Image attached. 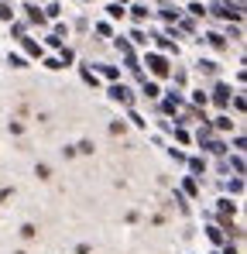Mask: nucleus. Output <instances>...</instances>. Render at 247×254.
<instances>
[{
  "label": "nucleus",
  "instance_id": "1",
  "mask_svg": "<svg viewBox=\"0 0 247 254\" xmlns=\"http://www.w3.org/2000/svg\"><path fill=\"white\" fill-rule=\"evenodd\" d=\"M110 96H114L117 103H130V100H134V96H130V89H127L124 83H114V86H110Z\"/></svg>",
  "mask_w": 247,
  "mask_h": 254
},
{
  "label": "nucleus",
  "instance_id": "2",
  "mask_svg": "<svg viewBox=\"0 0 247 254\" xmlns=\"http://www.w3.org/2000/svg\"><path fill=\"white\" fill-rule=\"evenodd\" d=\"M148 65H151L155 76H168V62H165L162 55H148Z\"/></svg>",
  "mask_w": 247,
  "mask_h": 254
},
{
  "label": "nucleus",
  "instance_id": "3",
  "mask_svg": "<svg viewBox=\"0 0 247 254\" xmlns=\"http://www.w3.org/2000/svg\"><path fill=\"white\" fill-rule=\"evenodd\" d=\"M213 14H220V17H227V21H230V17H241V10H237V7H230L227 0H220V3L213 7Z\"/></svg>",
  "mask_w": 247,
  "mask_h": 254
},
{
  "label": "nucleus",
  "instance_id": "4",
  "mask_svg": "<svg viewBox=\"0 0 247 254\" xmlns=\"http://www.w3.org/2000/svg\"><path fill=\"white\" fill-rule=\"evenodd\" d=\"M213 100H216V103H220V107H227V103H230V86H216V96H213Z\"/></svg>",
  "mask_w": 247,
  "mask_h": 254
},
{
  "label": "nucleus",
  "instance_id": "5",
  "mask_svg": "<svg viewBox=\"0 0 247 254\" xmlns=\"http://www.w3.org/2000/svg\"><path fill=\"white\" fill-rule=\"evenodd\" d=\"M24 52H28V55H41V45L35 42V38H24Z\"/></svg>",
  "mask_w": 247,
  "mask_h": 254
},
{
  "label": "nucleus",
  "instance_id": "6",
  "mask_svg": "<svg viewBox=\"0 0 247 254\" xmlns=\"http://www.w3.org/2000/svg\"><path fill=\"white\" fill-rule=\"evenodd\" d=\"M206 42L213 45V48H227V42H223V35H206Z\"/></svg>",
  "mask_w": 247,
  "mask_h": 254
},
{
  "label": "nucleus",
  "instance_id": "7",
  "mask_svg": "<svg viewBox=\"0 0 247 254\" xmlns=\"http://www.w3.org/2000/svg\"><path fill=\"white\" fill-rule=\"evenodd\" d=\"M209 241H213V244H223V230H220V227H209Z\"/></svg>",
  "mask_w": 247,
  "mask_h": 254
},
{
  "label": "nucleus",
  "instance_id": "8",
  "mask_svg": "<svg viewBox=\"0 0 247 254\" xmlns=\"http://www.w3.org/2000/svg\"><path fill=\"white\" fill-rule=\"evenodd\" d=\"M100 72H103V76H107V79H117V76H121V72H117V69H114V65H100Z\"/></svg>",
  "mask_w": 247,
  "mask_h": 254
},
{
  "label": "nucleus",
  "instance_id": "9",
  "mask_svg": "<svg viewBox=\"0 0 247 254\" xmlns=\"http://www.w3.org/2000/svg\"><path fill=\"white\" fill-rule=\"evenodd\" d=\"M175 107H179V96H172V100H165V103H162V110H165V114H172Z\"/></svg>",
  "mask_w": 247,
  "mask_h": 254
},
{
  "label": "nucleus",
  "instance_id": "10",
  "mask_svg": "<svg viewBox=\"0 0 247 254\" xmlns=\"http://www.w3.org/2000/svg\"><path fill=\"white\" fill-rule=\"evenodd\" d=\"M107 14H110V17H124V7H121V3H110Z\"/></svg>",
  "mask_w": 247,
  "mask_h": 254
},
{
  "label": "nucleus",
  "instance_id": "11",
  "mask_svg": "<svg viewBox=\"0 0 247 254\" xmlns=\"http://www.w3.org/2000/svg\"><path fill=\"white\" fill-rule=\"evenodd\" d=\"M199 69H203L206 76H216V62H199Z\"/></svg>",
  "mask_w": 247,
  "mask_h": 254
},
{
  "label": "nucleus",
  "instance_id": "12",
  "mask_svg": "<svg viewBox=\"0 0 247 254\" xmlns=\"http://www.w3.org/2000/svg\"><path fill=\"white\" fill-rule=\"evenodd\" d=\"M162 89H158V83H144V96H158Z\"/></svg>",
  "mask_w": 247,
  "mask_h": 254
},
{
  "label": "nucleus",
  "instance_id": "13",
  "mask_svg": "<svg viewBox=\"0 0 247 254\" xmlns=\"http://www.w3.org/2000/svg\"><path fill=\"white\" fill-rule=\"evenodd\" d=\"M213 127H216V130H227V127H230V117H216Z\"/></svg>",
  "mask_w": 247,
  "mask_h": 254
},
{
  "label": "nucleus",
  "instance_id": "14",
  "mask_svg": "<svg viewBox=\"0 0 247 254\" xmlns=\"http://www.w3.org/2000/svg\"><path fill=\"white\" fill-rule=\"evenodd\" d=\"M7 62H10V65H14V69H24V55H10V59H7Z\"/></svg>",
  "mask_w": 247,
  "mask_h": 254
},
{
  "label": "nucleus",
  "instance_id": "15",
  "mask_svg": "<svg viewBox=\"0 0 247 254\" xmlns=\"http://www.w3.org/2000/svg\"><path fill=\"white\" fill-rule=\"evenodd\" d=\"M10 14H14V10H10V7L0 0V21H10Z\"/></svg>",
  "mask_w": 247,
  "mask_h": 254
},
{
  "label": "nucleus",
  "instance_id": "16",
  "mask_svg": "<svg viewBox=\"0 0 247 254\" xmlns=\"http://www.w3.org/2000/svg\"><path fill=\"white\" fill-rule=\"evenodd\" d=\"M158 45H162L165 52H179V48H175V42H168V38H162V35H158Z\"/></svg>",
  "mask_w": 247,
  "mask_h": 254
},
{
  "label": "nucleus",
  "instance_id": "17",
  "mask_svg": "<svg viewBox=\"0 0 247 254\" xmlns=\"http://www.w3.org/2000/svg\"><path fill=\"white\" fill-rule=\"evenodd\" d=\"M28 17H31V21H38V24L45 21V14H38V7H28Z\"/></svg>",
  "mask_w": 247,
  "mask_h": 254
},
{
  "label": "nucleus",
  "instance_id": "18",
  "mask_svg": "<svg viewBox=\"0 0 247 254\" xmlns=\"http://www.w3.org/2000/svg\"><path fill=\"white\" fill-rule=\"evenodd\" d=\"M220 213H223V216H230V213H234V203H230V199H223V203H220Z\"/></svg>",
  "mask_w": 247,
  "mask_h": 254
},
{
  "label": "nucleus",
  "instance_id": "19",
  "mask_svg": "<svg viewBox=\"0 0 247 254\" xmlns=\"http://www.w3.org/2000/svg\"><path fill=\"white\" fill-rule=\"evenodd\" d=\"M130 14H134V17L141 21V17H148V7H130Z\"/></svg>",
  "mask_w": 247,
  "mask_h": 254
},
{
  "label": "nucleus",
  "instance_id": "20",
  "mask_svg": "<svg viewBox=\"0 0 247 254\" xmlns=\"http://www.w3.org/2000/svg\"><path fill=\"white\" fill-rule=\"evenodd\" d=\"M72 59H76V55H72V52H69V48H62V59H59V62H62V65H69V62H72Z\"/></svg>",
  "mask_w": 247,
  "mask_h": 254
},
{
  "label": "nucleus",
  "instance_id": "21",
  "mask_svg": "<svg viewBox=\"0 0 247 254\" xmlns=\"http://www.w3.org/2000/svg\"><path fill=\"white\" fill-rule=\"evenodd\" d=\"M189 169H192V172H203V158H189Z\"/></svg>",
  "mask_w": 247,
  "mask_h": 254
},
{
  "label": "nucleus",
  "instance_id": "22",
  "mask_svg": "<svg viewBox=\"0 0 247 254\" xmlns=\"http://www.w3.org/2000/svg\"><path fill=\"white\" fill-rule=\"evenodd\" d=\"M234 172H237V175L244 172V158H241V155H234Z\"/></svg>",
  "mask_w": 247,
  "mask_h": 254
},
{
  "label": "nucleus",
  "instance_id": "23",
  "mask_svg": "<svg viewBox=\"0 0 247 254\" xmlns=\"http://www.w3.org/2000/svg\"><path fill=\"white\" fill-rule=\"evenodd\" d=\"M48 45L52 48H62V35H48Z\"/></svg>",
  "mask_w": 247,
  "mask_h": 254
},
{
  "label": "nucleus",
  "instance_id": "24",
  "mask_svg": "<svg viewBox=\"0 0 247 254\" xmlns=\"http://www.w3.org/2000/svg\"><path fill=\"white\" fill-rule=\"evenodd\" d=\"M223 254H237V251H234V248H227V251H223Z\"/></svg>",
  "mask_w": 247,
  "mask_h": 254
},
{
  "label": "nucleus",
  "instance_id": "25",
  "mask_svg": "<svg viewBox=\"0 0 247 254\" xmlns=\"http://www.w3.org/2000/svg\"><path fill=\"white\" fill-rule=\"evenodd\" d=\"M117 3H127V0H117Z\"/></svg>",
  "mask_w": 247,
  "mask_h": 254
}]
</instances>
